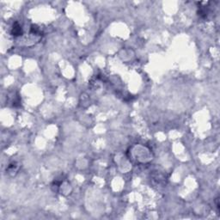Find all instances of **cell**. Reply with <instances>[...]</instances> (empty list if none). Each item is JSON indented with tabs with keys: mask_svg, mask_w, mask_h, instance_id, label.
Returning a JSON list of instances; mask_svg holds the SVG:
<instances>
[{
	"mask_svg": "<svg viewBox=\"0 0 220 220\" xmlns=\"http://www.w3.org/2000/svg\"><path fill=\"white\" fill-rule=\"evenodd\" d=\"M12 34H13V35H15V36H19V35H22V30L21 26H20L18 23H16V22H15V25L13 26Z\"/></svg>",
	"mask_w": 220,
	"mask_h": 220,
	"instance_id": "cell-1",
	"label": "cell"
}]
</instances>
